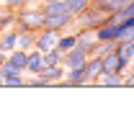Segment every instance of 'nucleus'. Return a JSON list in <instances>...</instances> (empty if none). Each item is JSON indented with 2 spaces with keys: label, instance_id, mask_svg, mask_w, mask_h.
<instances>
[{
  "label": "nucleus",
  "instance_id": "6",
  "mask_svg": "<svg viewBox=\"0 0 134 129\" xmlns=\"http://www.w3.org/2000/svg\"><path fill=\"white\" fill-rule=\"evenodd\" d=\"M57 36H59V31H52V29H39V31H36V39H34V49H39V52H49V49H54Z\"/></svg>",
  "mask_w": 134,
  "mask_h": 129
},
{
  "label": "nucleus",
  "instance_id": "8",
  "mask_svg": "<svg viewBox=\"0 0 134 129\" xmlns=\"http://www.w3.org/2000/svg\"><path fill=\"white\" fill-rule=\"evenodd\" d=\"M100 72H119V75H124L121 57H119V52H116V49H111V52L100 54Z\"/></svg>",
  "mask_w": 134,
  "mask_h": 129
},
{
  "label": "nucleus",
  "instance_id": "15",
  "mask_svg": "<svg viewBox=\"0 0 134 129\" xmlns=\"http://www.w3.org/2000/svg\"><path fill=\"white\" fill-rule=\"evenodd\" d=\"M34 39H36V31L31 29H18V39H16V47L18 49H34Z\"/></svg>",
  "mask_w": 134,
  "mask_h": 129
},
{
  "label": "nucleus",
  "instance_id": "7",
  "mask_svg": "<svg viewBox=\"0 0 134 129\" xmlns=\"http://www.w3.org/2000/svg\"><path fill=\"white\" fill-rule=\"evenodd\" d=\"M44 29L52 31H70L72 29V13H59V16H47L44 18Z\"/></svg>",
  "mask_w": 134,
  "mask_h": 129
},
{
  "label": "nucleus",
  "instance_id": "21",
  "mask_svg": "<svg viewBox=\"0 0 134 129\" xmlns=\"http://www.w3.org/2000/svg\"><path fill=\"white\" fill-rule=\"evenodd\" d=\"M39 3H57V0H39Z\"/></svg>",
  "mask_w": 134,
  "mask_h": 129
},
{
  "label": "nucleus",
  "instance_id": "9",
  "mask_svg": "<svg viewBox=\"0 0 134 129\" xmlns=\"http://www.w3.org/2000/svg\"><path fill=\"white\" fill-rule=\"evenodd\" d=\"M41 70H44V52H39V49H29V57H26V70L23 72H29V75H41Z\"/></svg>",
  "mask_w": 134,
  "mask_h": 129
},
{
  "label": "nucleus",
  "instance_id": "12",
  "mask_svg": "<svg viewBox=\"0 0 134 129\" xmlns=\"http://www.w3.org/2000/svg\"><path fill=\"white\" fill-rule=\"evenodd\" d=\"M96 85H100V88H124V75H119V72H100Z\"/></svg>",
  "mask_w": 134,
  "mask_h": 129
},
{
  "label": "nucleus",
  "instance_id": "19",
  "mask_svg": "<svg viewBox=\"0 0 134 129\" xmlns=\"http://www.w3.org/2000/svg\"><path fill=\"white\" fill-rule=\"evenodd\" d=\"M29 3H34V0H3V5H8V8H13V10L23 8V5H29Z\"/></svg>",
  "mask_w": 134,
  "mask_h": 129
},
{
  "label": "nucleus",
  "instance_id": "22",
  "mask_svg": "<svg viewBox=\"0 0 134 129\" xmlns=\"http://www.w3.org/2000/svg\"><path fill=\"white\" fill-rule=\"evenodd\" d=\"M0 88H5V85H3V78H0Z\"/></svg>",
  "mask_w": 134,
  "mask_h": 129
},
{
  "label": "nucleus",
  "instance_id": "11",
  "mask_svg": "<svg viewBox=\"0 0 134 129\" xmlns=\"http://www.w3.org/2000/svg\"><path fill=\"white\" fill-rule=\"evenodd\" d=\"M77 41H75V47L85 49L88 54H93V47H96V34H93V29H77Z\"/></svg>",
  "mask_w": 134,
  "mask_h": 129
},
{
  "label": "nucleus",
  "instance_id": "13",
  "mask_svg": "<svg viewBox=\"0 0 134 129\" xmlns=\"http://www.w3.org/2000/svg\"><path fill=\"white\" fill-rule=\"evenodd\" d=\"M41 78L49 83V85H57V83L65 78V64H47L41 70Z\"/></svg>",
  "mask_w": 134,
  "mask_h": 129
},
{
  "label": "nucleus",
  "instance_id": "4",
  "mask_svg": "<svg viewBox=\"0 0 134 129\" xmlns=\"http://www.w3.org/2000/svg\"><path fill=\"white\" fill-rule=\"evenodd\" d=\"M0 78H3V85H5V88H21V85H26L23 72L16 70V67H10L8 62L0 64Z\"/></svg>",
  "mask_w": 134,
  "mask_h": 129
},
{
  "label": "nucleus",
  "instance_id": "1",
  "mask_svg": "<svg viewBox=\"0 0 134 129\" xmlns=\"http://www.w3.org/2000/svg\"><path fill=\"white\" fill-rule=\"evenodd\" d=\"M44 8L41 3H29L23 8L16 10V29H31V31H39L44 29Z\"/></svg>",
  "mask_w": 134,
  "mask_h": 129
},
{
  "label": "nucleus",
  "instance_id": "5",
  "mask_svg": "<svg viewBox=\"0 0 134 129\" xmlns=\"http://www.w3.org/2000/svg\"><path fill=\"white\" fill-rule=\"evenodd\" d=\"M88 57H90V54H88L85 49L72 47V49H67V52H62V64H65V70H75V67H83Z\"/></svg>",
  "mask_w": 134,
  "mask_h": 129
},
{
  "label": "nucleus",
  "instance_id": "16",
  "mask_svg": "<svg viewBox=\"0 0 134 129\" xmlns=\"http://www.w3.org/2000/svg\"><path fill=\"white\" fill-rule=\"evenodd\" d=\"M13 26H16V10L8 5H0V31L13 29Z\"/></svg>",
  "mask_w": 134,
  "mask_h": 129
},
{
  "label": "nucleus",
  "instance_id": "3",
  "mask_svg": "<svg viewBox=\"0 0 134 129\" xmlns=\"http://www.w3.org/2000/svg\"><path fill=\"white\" fill-rule=\"evenodd\" d=\"M93 34H96V41H119V36H121V26L108 16V21H103L98 29H93Z\"/></svg>",
  "mask_w": 134,
  "mask_h": 129
},
{
  "label": "nucleus",
  "instance_id": "18",
  "mask_svg": "<svg viewBox=\"0 0 134 129\" xmlns=\"http://www.w3.org/2000/svg\"><path fill=\"white\" fill-rule=\"evenodd\" d=\"M65 3H67V8H70V13H72V16H75V13H80L83 8L90 5V0H65Z\"/></svg>",
  "mask_w": 134,
  "mask_h": 129
},
{
  "label": "nucleus",
  "instance_id": "23",
  "mask_svg": "<svg viewBox=\"0 0 134 129\" xmlns=\"http://www.w3.org/2000/svg\"><path fill=\"white\" fill-rule=\"evenodd\" d=\"M34 3H39V0H34Z\"/></svg>",
  "mask_w": 134,
  "mask_h": 129
},
{
  "label": "nucleus",
  "instance_id": "24",
  "mask_svg": "<svg viewBox=\"0 0 134 129\" xmlns=\"http://www.w3.org/2000/svg\"><path fill=\"white\" fill-rule=\"evenodd\" d=\"M0 5H3V0H0Z\"/></svg>",
  "mask_w": 134,
  "mask_h": 129
},
{
  "label": "nucleus",
  "instance_id": "20",
  "mask_svg": "<svg viewBox=\"0 0 134 129\" xmlns=\"http://www.w3.org/2000/svg\"><path fill=\"white\" fill-rule=\"evenodd\" d=\"M5 62V52H3V49H0V64Z\"/></svg>",
  "mask_w": 134,
  "mask_h": 129
},
{
  "label": "nucleus",
  "instance_id": "2",
  "mask_svg": "<svg viewBox=\"0 0 134 129\" xmlns=\"http://www.w3.org/2000/svg\"><path fill=\"white\" fill-rule=\"evenodd\" d=\"M103 21H108V16L100 13L98 8L88 5V8H83L80 13L72 16V31H77V29H98Z\"/></svg>",
  "mask_w": 134,
  "mask_h": 129
},
{
  "label": "nucleus",
  "instance_id": "14",
  "mask_svg": "<svg viewBox=\"0 0 134 129\" xmlns=\"http://www.w3.org/2000/svg\"><path fill=\"white\" fill-rule=\"evenodd\" d=\"M16 39H18V29H5V31H0V49L8 54L10 49H16Z\"/></svg>",
  "mask_w": 134,
  "mask_h": 129
},
{
  "label": "nucleus",
  "instance_id": "10",
  "mask_svg": "<svg viewBox=\"0 0 134 129\" xmlns=\"http://www.w3.org/2000/svg\"><path fill=\"white\" fill-rule=\"evenodd\" d=\"M83 70H85V85H96V80H98V75H100V57L98 54H90L85 60Z\"/></svg>",
  "mask_w": 134,
  "mask_h": 129
},
{
  "label": "nucleus",
  "instance_id": "17",
  "mask_svg": "<svg viewBox=\"0 0 134 129\" xmlns=\"http://www.w3.org/2000/svg\"><path fill=\"white\" fill-rule=\"evenodd\" d=\"M47 64H62V52L54 47V49H49V52H44V67Z\"/></svg>",
  "mask_w": 134,
  "mask_h": 129
}]
</instances>
